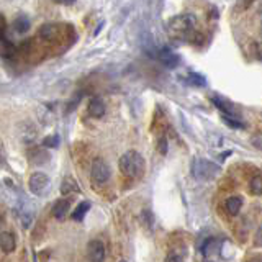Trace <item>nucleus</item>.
<instances>
[{"instance_id":"obj_1","label":"nucleus","mask_w":262,"mask_h":262,"mask_svg":"<svg viewBox=\"0 0 262 262\" xmlns=\"http://www.w3.org/2000/svg\"><path fill=\"white\" fill-rule=\"evenodd\" d=\"M167 31L172 38L180 41L193 39L196 33V18L192 13H182L170 18L167 23Z\"/></svg>"},{"instance_id":"obj_2","label":"nucleus","mask_w":262,"mask_h":262,"mask_svg":"<svg viewBox=\"0 0 262 262\" xmlns=\"http://www.w3.org/2000/svg\"><path fill=\"white\" fill-rule=\"evenodd\" d=\"M144 158L138 151H126L120 158V170L128 179H139L144 174Z\"/></svg>"},{"instance_id":"obj_3","label":"nucleus","mask_w":262,"mask_h":262,"mask_svg":"<svg viewBox=\"0 0 262 262\" xmlns=\"http://www.w3.org/2000/svg\"><path fill=\"white\" fill-rule=\"evenodd\" d=\"M192 172L193 177L196 180H211L220 176V166H216L215 162H211L208 159H195L192 164Z\"/></svg>"},{"instance_id":"obj_4","label":"nucleus","mask_w":262,"mask_h":262,"mask_svg":"<svg viewBox=\"0 0 262 262\" xmlns=\"http://www.w3.org/2000/svg\"><path fill=\"white\" fill-rule=\"evenodd\" d=\"M49 185H51V180H49V177L45 174V172H35V174H33L28 180L30 192L36 196L46 195L49 190Z\"/></svg>"},{"instance_id":"obj_5","label":"nucleus","mask_w":262,"mask_h":262,"mask_svg":"<svg viewBox=\"0 0 262 262\" xmlns=\"http://www.w3.org/2000/svg\"><path fill=\"white\" fill-rule=\"evenodd\" d=\"M110 176H112L110 166L103 159H95L92 162V169H90V177H92V182L94 184L102 185V184H105L106 180L110 179Z\"/></svg>"},{"instance_id":"obj_6","label":"nucleus","mask_w":262,"mask_h":262,"mask_svg":"<svg viewBox=\"0 0 262 262\" xmlns=\"http://www.w3.org/2000/svg\"><path fill=\"white\" fill-rule=\"evenodd\" d=\"M158 59H159V62H161L162 66H166V68H169V69L177 68L179 62H180L179 54H176V53L172 51V49H169V48H161V49H159V51H158Z\"/></svg>"},{"instance_id":"obj_7","label":"nucleus","mask_w":262,"mask_h":262,"mask_svg":"<svg viewBox=\"0 0 262 262\" xmlns=\"http://www.w3.org/2000/svg\"><path fill=\"white\" fill-rule=\"evenodd\" d=\"M27 156H28L30 162H31V164H35V166H43V164H46L48 159H49V154H48V151L45 149V146H43V144H41V147H39V146L28 147Z\"/></svg>"},{"instance_id":"obj_8","label":"nucleus","mask_w":262,"mask_h":262,"mask_svg":"<svg viewBox=\"0 0 262 262\" xmlns=\"http://www.w3.org/2000/svg\"><path fill=\"white\" fill-rule=\"evenodd\" d=\"M87 256L90 260H95V262H100L105 259V246L102 241L94 239L87 244Z\"/></svg>"},{"instance_id":"obj_9","label":"nucleus","mask_w":262,"mask_h":262,"mask_svg":"<svg viewBox=\"0 0 262 262\" xmlns=\"http://www.w3.org/2000/svg\"><path fill=\"white\" fill-rule=\"evenodd\" d=\"M69 210H71V200L61 199L53 205V216L56 220H64L66 216H68Z\"/></svg>"},{"instance_id":"obj_10","label":"nucleus","mask_w":262,"mask_h":262,"mask_svg":"<svg viewBox=\"0 0 262 262\" xmlns=\"http://www.w3.org/2000/svg\"><path fill=\"white\" fill-rule=\"evenodd\" d=\"M221 246H223V241L218 239V237H208L205 244L202 246V252L205 257H210L213 254H216L218 251H221Z\"/></svg>"},{"instance_id":"obj_11","label":"nucleus","mask_w":262,"mask_h":262,"mask_svg":"<svg viewBox=\"0 0 262 262\" xmlns=\"http://www.w3.org/2000/svg\"><path fill=\"white\" fill-rule=\"evenodd\" d=\"M105 110H106L105 102L100 97H94L92 100L89 102V113L92 115L94 118H102L105 115Z\"/></svg>"},{"instance_id":"obj_12","label":"nucleus","mask_w":262,"mask_h":262,"mask_svg":"<svg viewBox=\"0 0 262 262\" xmlns=\"http://www.w3.org/2000/svg\"><path fill=\"white\" fill-rule=\"evenodd\" d=\"M16 248V239H15V236L12 233H0V249H2L5 254L8 252H13Z\"/></svg>"},{"instance_id":"obj_13","label":"nucleus","mask_w":262,"mask_h":262,"mask_svg":"<svg viewBox=\"0 0 262 262\" xmlns=\"http://www.w3.org/2000/svg\"><path fill=\"white\" fill-rule=\"evenodd\" d=\"M241 207H243V196L234 195V196H229V199L226 200V210H228L229 215H233V216L237 215Z\"/></svg>"},{"instance_id":"obj_14","label":"nucleus","mask_w":262,"mask_h":262,"mask_svg":"<svg viewBox=\"0 0 262 262\" xmlns=\"http://www.w3.org/2000/svg\"><path fill=\"white\" fill-rule=\"evenodd\" d=\"M77 192H80V188H79L76 180L71 179V177L62 180V184H61V193L62 195H72V193H77Z\"/></svg>"},{"instance_id":"obj_15","label":"nucleus","mask_w":262,"mask_h":262,"mask_svg":"<svg viewBox=\"0 0 262 262\" xmlns=\"http://www.w3.org/2000/svg\"><path fill=\"white\" fill-rule=\"evenodd\" d=\"M211 102L215 103V106H218V108L226 113V115H236V110H234V106L226 102L225 98H220V97H211Z\"/></svg>"},{"instance_id":"obj_16","label":"nucleus","mask_w":262,"mask_h":262,"mask_svg":"<svg viewBox=\"0 0 262 262\" xmlns=\"http://www.w3.org/2000/svg\"><path fill=\"white\" fill-rule=\"evenodd\" d=\"M13 30H15L16 33H20V35H23V33H27V31L30 30V20H28L25 15L16 16V18L13 20Z\"/></svg>"},{"instance_id":"obj_17","label":"nucleus","mask_w":262,"mask_h":262,"mask_svg":"<svg viewBox=\"0 0 262 262\" xmlns=\"http://www.w3.org/2000/svg\"><path fill=\"white\" fill-rule=\"evenodd\" d=\"M89 210H90V203L89 202H82L79 207L76 208V211H72V220L82 221V220H84V216L87 215Z\"/></svg>"},{"instance_id":"obj_18","label":"nucleus","mask_w":262,"mask_h":262,"mask_svg":"<svg viewBox=\"0 0 262 262\" xmlns=\"http://www.w3.org/2000/svg\"><path fill=\"white\" fill-rule=\"evenodd\" d=\"M223 121L226 123L228 126H231V128H236V129H244L246 125L241 121V120H237L236 118V115H223Z\"/></svg>"},{"instance_id":"obj_19","label":"nucleus","mask_w":262,"mask_h":262,"mask_svg":"<svg viewBox=\"0 0 262 262\" xmlns=\"http://www.w3.org/2000/svg\"><path fill=\"white\" fill-rule=\"evenodd\" d=\"M56 33H57V28L54 27V25H45V27L39 30V36L43 39L51 41L56 36Z\"/></svg>"},{"instance_id":"obj_20","label":"nucleus","mask_w":262,"mask_h":262,"mask_svg":"<svg viewBox=\"0 0 262 262\" xmlns=\"http://www.w3.org/2000/svg\"><path fill=\"white\" fill-rule=\"evenodd\" d=\"M249 190L254 195H262V176H256V177L251 179Z\"/></svg>"},{"instance_id":"obj_21","label":"nucleus","mask_w":262,"mask_h":262,"mask_svg":"<svg viewBox=\"0 0 262 262\" xmlns=\"http://www.w3.org/2000/svg\"><path fill=\"white\" fill-rule=\"evenodd\" d=\"M41 144H43L45 147H57V146H59V136L49 135V136H46L43 139V141H41Z\"/></svg>"},{"instance_id":"obj_22","label":"nucleus","mask_w":262,"mask_h":262,"mask_svg":"<svg viewBox=\"0 0 262 262\" xmlns=\"http://www.w3.org/2000/svg\"><path fill=\"white\" fill-rule=\"evenodd\" d=\"M188 80H190L192 84L200 85V87H205V85H207V80H205V77L200 76V74H195V72H192L190 76H188Z\"/></svg>"},{"instance_id":"obj_23","label":"nucleus","mask_w":262,"mask_h":262,"mask_svg":"<svg viewBox=\"0 0 262 262\" xmlns=\"http://www.w3.org/2000/svg\"><path fill=\"white\" fill-rule=\"evenodd\" d=\"M251 143H252L254 147H257L259 151H262V133H259V135H256V136H252V138H251Z\"/></svg>"},{"instance_id":"obj_24","label":"nucleus","mask_w":262,"mask_h":262,"mask_svg":"<svg viewBox=\"0 0 262 262\" xmlns=\"http://www.w3.org/2000/svg\"><path fill=\"white\" fill-rule=\"evenodd\" d=\"M158 151H159L161 154H166V152H167V141H166V138L159 139V143H158Z\"/></svg>"},{"instance_id":"obj_25","label":"nucleus","mask_w":262,"mask_h":262,"mask_svg":"<svg viewBox=\"0 0 262 262\" xmlns=\"http://www.w3.org/2000/svg\"><path fill=\"white\" fill-rule=\"evenodd\" d=\"M5 28H7L5 18L2 16V13H0V39H2V38H4V35H5Z\"/></svg>"},{"instance_id":"obj_26","label":"nucleus","mask_w":262,"mask_h":262,"mask_svg":"<svg viewBox=\"0 0 262 262\" xmlns=\"http://www.w3.org/2000/svg\"><path fill=\"white\" fill-rule=\"evenodd\" d=\"M53 2H57L61 5H74L76 4V0H53Z\"/></svg>"},{"instance_id":"obj_27","label":"nucleus","mask_w":262,"mask_h":262,"mask_svg":"<svg viewBox=\"0 0 262 262\" xmlns=\"http://www.w3.org/2000/svg\"><path fill=\"white\" fill-rule=\"evenodd\" d=\"M256 244H257V246H262V226L259 228V231H257V234H256Z\"/></svg>"},{"instance_id":"obj_28","label":"nucleus","mask_w":262,"mask_h":262,"mask_svg":"<svg viewBox=\"0 0 262 262\" xmlns=\"http://www.w3.org/2000/svg\"><path fill=\"white\" fill-rule=\"evenodd\" d=\"M254 2V0H243V5H241V8H248L251 4Z\"/></svg>"},{"instance_id":"obj_29","label":"nucleus","mask_w":262,"mask_h":262,"mask_svg":"<svg viewBox=\"0 0 262 262\" xmlns=\"http://www.w3.org/2000/svg\"><path fill=\"white\" fill-rule=\"evenodd\" d=\"M259 10H260V12H262V5H260V8H259Z\"/></svg>"},{"instance_id":"obj_30","label":"nucleus","mask_w":262,"mask_h":262,"mask_svg":"<svg viewBox=\"0 0 262 262\" xmlns=\"http://www.w3.org/2000/svg\"><path fill=\"white\" fill-rule=\"evenodd\" d=\"M0 156H2V152H0Z\"/></svg>"},{"instance_id":"obj_31","label":"nucleus","mask_w":262,"mask_h":262,"mask_svg":"<svg viewBox=\"0 0 262 262\" xmlns=\"http://www.w3.org/2000/svg\"><path fill=\"white\" fill-rule=\"evenodd\" d=\"M260 27H262V23H260Z\"/></svg>"}]
</instances>
